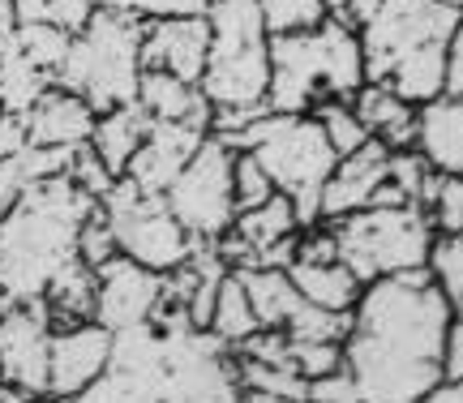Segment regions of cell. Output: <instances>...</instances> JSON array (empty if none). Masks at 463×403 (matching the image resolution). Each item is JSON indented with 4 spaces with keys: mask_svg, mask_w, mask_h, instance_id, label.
I'll return each instance as SVG.
<instances>
[{
    "mask_svg": "<svg viewBox=\"0 0 463 403\" xmlns=\"http://www.w3.org/2000/svg\"><path fill=\"white\" fill-rule=\"evenodd\" d=\"M450 322L455 305L430 267L364 284L352 309V335L344 339L361 403H420L442 387Z\"/></svg>",
    "mask_w": 463,
    "mask_h": 403,
    "instance_id": "cell-1",
    "label": "cell"
},
{
    "mask_svg": "<svg viewBox=\"0 0 463 403\" xmlns=\"http://www.w3.org/2000/svg\"><path fill=\"white\" fill-rule=\"evenodd\" d=\"M69 403H241L236 348L202 326L142 322L116 331L108 373Z\"/></svg>",
    "mask_w": 463,
    "mask_h": 403,
    "instance_id": "cell-2",
    "label": "cell"
},
{
    "mask_svg": "<svg viewBox=\"0 0 463 403\" xmlns=\"http://www.w3.org/2000/svg\"><path fill=\"white\" fill-rule=\"evenodd\" d=\"M95 206L99 198L65 172L26 189L0 219V292L14 301H43L52 275L78 258V236Z\"/></svg>",
    "mask_w": 463,
    "mask_h": 403,
    "instance_id": "cell-3",
    "label": "cell"
},
{
    "mask_svg": "<svg viewBox=\"0 0 463 403\" xmlns=\"http://www.w3.org/2000/svg\"><path fill=\"white\" fill-rule=\"evenodd\" d=\"M459 26V0H382L361 26L369 82L391 86L416 108L447 95V48Z\"/></svg>",
    "mask_w": 463,
    "mask_h": 403,
    "instance_id": "cell-4",
    "label": "cell"
},
{
    "mask_svg": "<svg viewBox=\"0 0 463 403\" xmlns=\"http://www.w3.org/2000/svg\"><path fill=\"white\" fill-rule=\"evenodd\" d=\"M369 82L361 31L326 17L317 31L270 34V112H314L322 99H356Z\"/></svg>",
    "mask_w": 463,
    "mask_h": 403,
    "instance_id": "cell-5",
    "label": "cell"
},
{
    "mask_svg": "<svg viewBox=\"0 0 463 403\" xmlns=\"http://www.w3.org/2000/svg\"><path fill=\"white\" fill-rule=\"evenodd\" d=\"M223 142L232 151H253L262 159L275 189L297 202L300 228L322 223V189L339 164V151L331 146V137L314 112H266Z\"/></svg>",
    "mask_w": 463,
    "mask_h": 403,
    "instance_id": "cell-6",
    "label": "cell"
},
{
    "mask_svg": "<svg viewBox=\"0 0 463 403\" xmlns=\"http://www.w3.org/2000/svg\"><path fill=\"white\" fill-rule=\"evenodd\" d=\"M142 34L146 17L125 9H95L82 31H73L65 65L56 69V86L82 95L95 112L133 103L142 86Z\"/></svg>",
    "mask_w": 463,
    "mask_h": 403,
    "instance_id": "cell-7",
    "label": "cell"
},
{
    "mask_svg": "<svg viewBox=\"0 0 463 403\" xmlns=\"http://www.w3.org/2000/svg\"><path fill=\"white\" fill-rule=\"evenodd\" d=\"M211 61L202 90L215 108H262L270 95V31L262 0H211Z\"/></svg>",
    "mask_w": 463,
    "mask_h": 403,
    "instance_id": "cell-8",
    "label": "cell"
},
{
    "mask_svg": "<svg viewBox=\"0 0 463 403\" xmlns=\"http://www.w3.org/2000/svg\"><path fill=\"white\" fill-rule=\"evenodd\" d=\"M339 236V262L361 284L430 267L438 228L425 206H364L331 223Z\"/></svg>",
    "mask_w": 463,
    "mask_h": 403,
    "instance_id": "cell-9",
    "label": "cell"
},
{
    "mask_svg": "<svg viewBox=\"0 0 463 403\" xmlns=\"http://www.w3.org/2000/svg\"><path fill=\"white\" fill-rule=\"evenodd\" d=\"M103 211L112 219L120 253L159 270V275H172L176 267H184L194 245H198L189 236V228L176 219V211L167 206L164 193H146V189L133 185L129 176H120L112 185V193L103 198Z\"/></svg>",
    "mask_w": 463,
    "mask_h": 403,
    "instance_id": "cell-10",
    "label": "cell"
},
{
    "mask_svg": "<svg viewBox=\"0 0 463 403\" xmlns=\"http://www.w3.org/2000/svg\"><path fill=\"white\" fill-rule=\"evenodd\" d=\"M164 198L194 240H219L223 232H232V223L241 215V206H236V151L223 137L211 134Z\"/></svg>",
    "mask_w": 463,
    "mask_h": 403,
    "instance_id": "cell-11",
    "label": "cell"
},
{
    "mask_svg": "<svg viewBox=\"0 0 463 403\" xmlns=\"http://www.w3.org/2000/svg\"><path fill=\"white\" fill-rule=\"evenodd\" d=\"M52 322L48 301H14L0 292V378L31 399H43L52 382Z\"/></svg>",
    "mask_w": 463,
    "mask_h": 403,
    "instance_id": "cell-12",
    "label": "cell"
},
{
    "mask_svg": "<svg viewBox=\"0 0 463 403\" xmlns=\"http://www.w3.org/2000/svg\"><path fill=\"white\" fill-rule=\"evenodd\" d=\"M116 331H108L99 318L73 322V326H56L52 335V399H78L99 382L108 365H112Z\"/></svg>",
    "mask_w": 463,
    "mask_h": 403,
    "instance_id": "cell-13",
    "label": "cell"
},
{
    "mask_svg": "<svg viewBox=\"0 0 463 403\" xmlns=\"http://www.w3.org/2000/svg\"><path fill=\"white\" fill-rule=\"evenodd\" d=\"M167 275L133 262L125 253H116L108 267H99V305H95V318L108 331H129L142 322L155 318V309L164 301Z\"/></svg>",
    "mask_w": 463,
    "mask_h": 403,
    "instance_id": "cell-14",
    "label": "cell"
},
{
    "mask_svg": "<svg viewBox=\"0 0 463 403\" xmlns=\"http://www.w3.org/2000/svg\"><path fill=\"white\" fill-rule=\"evenodd\" d=\"M211 61V17L206 14H172V17H146L142 34V69H164L184 82L206 78Z\"/></svg>",
    "mask_w": 463,
    "mask_h": 403,
    "instance_id": "cell-15",
    "label": "cell"
},
{
    "mask_svg": "<svg viewBox=\"0 0 463 403\" xmlns=\"http://www.w3.org/2000/svg\"><path fill=\"white\" fill-rule=\"evenodd\" d=\"M386 176H391V146L378 142V137H369L361 151L344 155L335 164L326 189H322V223H335V219L373 206L378 189L386 185Z\"/></svg>",
    "mask_w": 463,
    "mask_h": 403,
    "instance_id": "cell-16",
    "label": "cell"
},
{
    "mask_svg": "<svg viewBox=\"0 0 463 403\" xmlns=\"http://www.w3.org/2000/svg\"><path fill=\"white\" fill-rule=\"evenodd\" d=\"M211 137V129H198V125H184V120H155L150 125L142 151L133 155L129 176L137 189L146 193H167L172 181L184 172V164L198 155V146Z\"/></svg>",
    "mask_w": 463,
    "mask_h": 403,
    "instance_id": "cell-17",
    "label": "cell"
},
{
    "mask_svg": "<svg viewBox=\"0 0 463 403\" xmlns=\"http://www.w3.org/2000/svg\"><path fill=\"white\" fill-rule=\"evenodd\" d=\"M95 125H99V112L65 86H52L26 112L31 146H82L95 137Z\"/></svg>",
    "mask_w": 463,
    "mask_h": 403,
    "instance_id": "cell-18",
    "label": "cell"
},
{
    "mask_svg": "<svg viewBox=\"0 0 463 403\" xmlns=\"http://www.w3.org/2000/svg\"><path fill=\"white\" fill-rule=\"evenodd\" d=\"M352 108L361 112V120L369 125V134L386 142L391 151H416V134H420V108L408 103L399 90L382 82H364L356 90Z\"/></svg>",
    "mask_w": 463,
    "mask_h": 403,
    "instance_id": "cell-19",
    "label": "cell"
},
{
    "mask_svg": "<svg viewBox=\"0 0 463 403\" xmlns=\"http://www.w3.org/2000/svg\"><path fill=\"white\" fill-rule=\"evenodd\" d=\"M137 103L155 120H184L198 129H211V120H215V103L206 99V90L198 82L176 78V73H164V69H142Z\"/></svg>",
    "mask_w": 463,
    "mask_h": 403,
    "instance_id": "cell-20",
    "label": "cell"
},
{
    "mask_svg": "<svg viewBox=\"0 0 463 403\" xmlns=\"http://www.w3.org/2000/svg\"><path fill=\"white\" fill-rule=\"evenodd\" d=\"M416 151L425 155L438 172L463 176V99L459 95H438V99L420 103Z\"/></svg>",
    "mask_w": 463,
    "mask_h": 403,
    "instance_id": "cell-21",
    "label": "cell"
},
{
    "mask_svg": "<svg viewBox=\"0 0 463 403\" xmlns=\"http://www.w3.org/2000/svg\"><path fill=\"white\" fill-rule=\"evenodd\" d=\"M150 125H155V117H150L142 103H120V108H112V112H99V125H95V137H90V146L99 151V159L108 164V172H112L116 181L129 172L133 155L142 151V142H146Z\"/></svg>",
    "mask_w": 463,
    "mask_h": 403,
    "instance_id": "cell-22",
    "label": "cell"
},
{
    "mask_svg": "<svg viewBox=\"0 0 463 403\" xmlns=\"http://www.w3.org/2000/svg\"><path fill=\"white\" fill-rule=\"evenodd\" d=\"M43 301H48L56 326L90 322L95 318V305H99V270L90 267V262H82V258H69L65 267L52 275Z\"/></svg>",
    "mask_w": 463,
    "mask_h": 403,
    "instance_id": "cell-23",
    "label": "cell"
},
{
    "mask_svg": "<svg viewBox=\"0 0 463 403\" xmlns=\"http://www.w3.org/2000/svg\"><path fill=\"white\" fill-rule=\"evenodd\" d=\"M288 275H292V284L300 287L305 301L322 305V309H335V314H352L364 292V284L344 262H300L297 258L288 267Z\"/></svg>",
    "mask_w": 463,
    "mask_h": 403,
    "instance_id": "cell-24",
    "label": "cell"
},
{
    "mask_svg": "<svg viewBox=\"0 0 463 403\" xmlns=\"http://www.w3.org/2000/svg\"><path fill=\"white\" fill-rule=\"evenodd\" d=\"M232 232H241L258 249V267H262V258L275 245H283V240H292V236H300V215H297V202L288 198V193H275V198H266L262 206H249V211H241L236 215V223H232Z\"/></svg>",
    "mask_w": 463,
    "mask_h": 403,
    "instance_id": "cell-25",
    "label": "cell"
},
{
    "mask_svg": "<svg viewBox=\"0 0 463 403\" xmlns=\"http://www.w3.org/2000/svg\"><path fill=\"white\" fill-rule=\"evenodd\" d=\"M236 275L245 279L253 309H258L262 326H270V331H283L292 322V314L305 305L300 287L292 284V275L283 267H249V270H236Z\"/></svg>",
    "mask_w": 463,
    "mask_h": 403,
    "instance_id": "cell-26",
    "label": "cell"
},
{
    "mask_svg": "<svg viewBox=\"0 0 463 403\" xmlns=\"http://www.w3.org/2000/svg\"><path fill=\"white\" fill-rule=\"evenodd\" d=\"M52 86H56V78H52L48 69L34 65L17 43H9V48L0 52V108H5V112L26 117Z\"/></svg>",
    "mask_w": 463,
    "mask_h": 403,
    "instance_id": "cell-27",
    "label": "cell"
},
{
    "mask_svg": "<svg viewBox=\"0 0 463 403\" xmlns=\"http://www.w3.org/2000/svg\"><path fill=\"white\" fill-rule=\"evenodd\" d=\"M262 331V318L253 309V296H249L245 279L232 270L228 279L219 284V296H215V314H211V335H219L228 348H241L245 339H253Z\"/></svg>",
    "mask_w": 463,
    "mask_h": 403,
    "instance_id": "cell-28",
    "label": "cell"
},
{
    "mask_svg": "<svg viewBox=\"0 0 463 403\" xmlns=\"http://www.w3.org/2000/svg\"><path fill=\"white\" fill-rule=\"evenodd\" d=\"M241 365V387L245 390H262L279 403H309V378H300L292 365H266V361H249L236 352Z\"/></svg>",
    "mask_w": 463,
    "mask_h": 403,
    "instance_id": "cell-29",
    "label": "cell"
},
{
    "mask_svg": "<svg viewBox=\"0 0 463 403\" xmlns=\"http://www.w3.org/2000/svg\"><path fill=\"white\" fill-rule=\"evenodd\" d=\"M314 117L322 120V129H326V137H331V146L339 151V159L352 151H361L364 142H369V125L361 120V112L352 108V99H322L314 108Z\"/></svg>",
    "mask_w": 463,
    "mask_h": 403,
    "instance_id": "cell-30",
    "label": "cell"
},
{
    "mask_svg": "<svg viewBox=\"0 0 463 403\" xmlns=\"http://www.w3.org/2000/svg\"><path fill=\"white\" fill-rule=\"evenodd\" d=\"M69 43H73V31H65L61 22H31V26H17V48L31 56L39 69H48L56 78V69L65 65Z\"/></svg>",
    "mask_w": 463,
    "mask_h": 403,
    "instance_id": "cell-31",
    "label": "cell"
},
{
    "mask_svg": "<svg viewBox=\"0 0 463 403\" xmlns=\"http://www.w3.org/2000/svg\"><path fill=\"white\" fill-rule=\"evenodd\" d=\"M430 275L447 292L455 314H463V232H438L430 249Z\"/></svg>",
    "mask_w": 463,
    "mask_h": 403,
    "instance_id": "cell-32",
    "label": "cell"
},
{
    "mask_svg": "<svg viewBox=\"0 0 463 403\" xmlns=\"http://www.w3.org/2000/svg\"><path fill=\"white\" fill-rule=\"evenodd\" d=\"M262 17L270 34H300V31H317L331 9L326 0H262Z\"/></svg>",
    "mask_w": 463,
    "mask_h": 403,
    "instance_id": "cell-33",
    "label": "cell"
},
{
    "mask_svg": "<svg viewBox=\"0 0 463 403\" xmlns=\"http://www.w3.org/2000/svg\"><path fill=\"white\" fill-rule=\"evenodd\" d=\"M347 365V352L344 343H322V339H292V370L300 378H326V373L344 370Z\"/></svg>",
    "mask_w": 463,
    "mask_h": 403,
    "instance_id": "cell-34",
    "label": "cell"
},
{
    "mask_svg": "<svg viewBox=\"0 0 463 403\" xmlns=\"http://www.w3.org/2000/svg\"><path fill=\"white\" fill-rule=\"evenodd\" d=\"M425 211H430V219H433V228H438V232H463V176H447V172H438Z\"/></svg>",
    "mask_w": 463,
    "mask_h": 403,
    "instance_id": "cell-35",
    "label": "cell"
},
{
    "mask_svg": "<svg viewBox=\"0 0 463 403\" xmlns=\"http://www.w3.org/2000/svg\"><path fill=\"white\" fill-rule=\"evenodd\" d=\"M116 253H120V240H116L112 219H108V211H103V202H99V206H95V215L82 223V236H78V258L99 270V267L112 262Z\"/></svg>",
    "mask_w": 463,
    "mask_h": 403,
    "instance_id": "cell-36",
    "label": "cell"
},
{
    "mask_svg": "<svg viewBox=\"0 0 463 403\" xmlns=\"http://www.w3.org/2000/svg\"><path fill=\"white\" fill-rule=\"evenodd\" d=\"M69 181L78 189H86L90 198H108L112 193V185H116V176L108 172V164L99 159V151L90 146V142H82V146H73V155H69V172H65Z\"/></svg>",
    "mask_w": 463,
    "mask_h": 403,
    "instance_id": "cell-37",
    "label": "cell"
},
{
    "mask_svg": "<svg viewBox=\"0 0 463 403\" xmlns=\"http://www.w3.org/2000/svg\"><path fill=\"white\" fill-rule=\"evenodd\" d=\"M279 189L270 181V172L262 168V159L253 151H236V206L249 211V206H262L266 198H275Z\"/></svg>",
    "mask_w": 463,
    "mask_h": 403,
    "instance_id": "cell-38",
    "label": "cell"
},
{
    "mask_svg": "<svg viewBox=\"0 0 463 403\" xmlns=\"http://www.w3.org/2000/svg\"><path fill=\"white\" fill-rule=\"evenodd\" d=\"M99 9H125L137 17H172V14H206L211 0H95Z\"/></svg>",
    "mask_w": 463,
    "mask_h": 403,
    "instance_id": "cell-39",
    "label": "cell"
},
{
    "mask_svg": "<svg viewBox=\"0 0 463 403\" xmlns=\"http://www.w3.org/2000/svg\"><path fill=\"white\" fill-rule=\"evenodd\" d=\"M442 373L447 382H463V314H455L447 335V352H442Z\"/></svg>",
    "mask_w": 463,
    "mask_h": 403,
    "instance_id": "cell-40",
    "label": "cell"
},
{
    "mask_svg": "<svg viewBox=\"0 0 463 403\" xmlns=\"http://www.w3.org/2000/svg\"><path fill=\"white\" fill-rule=\"evenodd\" d=\"M447 95H459L463 99V26L455 31L447 48Z\"/></svg>",
    "mask_w": 463,
    "mask_h": 403,
    "instance_id": "cell-41",
    "label": "cell"
},
{
    "mask_svg": "<svg viewBox=\"0 0 463 403\" xmlns=\"http://www.w3.org/2000/svg\"><path fill=\"white\" fill-rule=\"evenodd\" d=\"M378 9H382V0H347V5H344V22H352V26L361 31V26L378 14Z\"/></svg>",
    "mask_w": 463,
    "mask_h": 403,
    "instance_id": "cell-42",
    "label": "cell"
},
{
    "mask_svg": "<svg viewBox=\"0 0 463 403\" xmlns=\"http://www.w3.org/2000/svg\"><path fill=\"white\" fill-rule=\"evenodd\" d=\"M0 403H31V395H22L17 387H9V382L0 378Z\"/></svg>",
    "mask_w": 463,
    "mask_h": 403,
    "instance_id": "cell-43",
    "label": "cell"
},
{
    "mask_svg": "<svg viewBox=\"0 0 463 403\" xmlns=\"http://www.w3.org/2000/svg\"><path fill=\"white\" fill-rule=\"evenodd\" d=\"M344 5H347V0H326V9H331L335 17H344Z\"/></svg>",
    "mask_w": 463,
    "mask_h": 403,
    "instance_id": "cell-44",
    "label": "cell"
},
{
    "mask_svg": "<svg viewBox=\"0 0 463 403\" xmlns=\"http://www.w3.org/2000/svg\"><path fill=\"white\" fill-rule=\"evenodd\" d=\"M5 9H14V0H0V14H5Z\"/></svg>",
    "mask_w": 463,
    "mask_h": 403,
    "instance_id": "cell-45",
    "label": "cell"
},
{
    "mask_svg": "<svg viewBox=\"0 0 463 403\" xmlns=\"http://www.w3.org/2000/svg\"><path fill=\"white\" fill-rule=\"evenodd\" d=\"M31 403H56V399H52V395H43V399H31Z\"/></svg>",
    "mask_w": 463,
    "mask_h": 403,
    "instance_id": "cell-46",
    "label": "cell"
},
{
    "mask_svg": "<svg viewBox=\"0 0 463 403\" xmlns=\"http://www.w3.org/2000/svg\"><path fill=\"white\" fill-rule=\"evenodd\" d=\"M459 9H463V0H459Z\"/></svg>",
    "mask_w": 463,
    "mask_h": 403,
    "instance_id": "cell-47",
    "label": "cell"
}]
</instances>
